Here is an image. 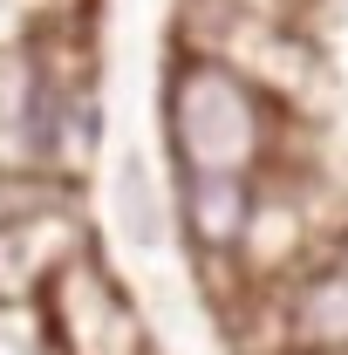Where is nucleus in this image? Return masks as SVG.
<instances>
[{"label": "nucleus", "instance_id": "nucleus-1", "mask_svg": "<svg viewBox=\"0 0 348 355\" xmlns=\"http://www.w3.org/2000/svg\"><path fill=\"white\" fill-rule=\"evenodd\" d=\"M287 103L253 89L212 55H171L164 76V137L177 178H260L280 164Z\"/></svg>", "mask_w": 348, "mask_h": 355}, {"label": "nucleus", "instance_id": "nucleus-2", "mask_svg": "<svg viewBox=\"0 0 348 355\" xmlns=\"http://www.w3.org/2000/svg\"><path fill=\"white\" fill-rule=\"evenodd\" d=\"M42 321L55 355H150V328L123 280L96 260V246L76 253L55 280L42 287Z\"/></svg>", "mask_w": 348, "mask_h": 355}, {"label": "nucleus", "instance_id": "nucleus-3", "mask_svg": "<svg viewBox=\"0 0 348 355\" xmlns=\"http://www.w3.org/2000/svg\"><path fill=\"white\" fill-rule=\"evenodd\" d=\"M253 212V178H177V225L198 260H232Z\"/></svg>", "mask_w": 348, "mask_h": 355}, {"label": "nucleus", "instance_id": "nucleus-4", "mask_svg": "<svg viewBox=\"0 0 348 355\" xmlns=\"http://www.w3.org/2000/svg\"><path fill=\"white\" fill-rule=\"evenodd\" d=\"M110 212H116V232L130 239L137 253H157V246H164V198H157L150 171H143V157H123V164H116Z\"/></svg>", "mask_w": 348, "mask_h": 355}]
</instances>
